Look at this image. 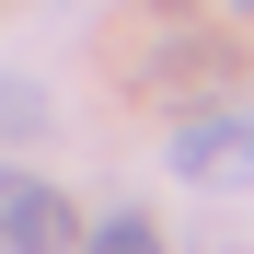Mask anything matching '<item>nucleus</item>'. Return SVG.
<instances>
[{"instance_id":"2","label":"nucleus","mask_w":254,"mask_h":254,"mask_svg":"<svg viewBox=\"0 0 254 254\" xmlns=\"http://www.w3.org/2000/svg\"><path fill=\"white\" fill-rule=\"evenodd\" d=\"M174 174L185 185H254V116H185L174 127Z\"/></svg>"},{"instance_id":"4","label":"nucleus","mask_w":254,"mask_h":254,"mask_svg":"<svg viewBox=\"0 0 254 254\" xmlns=\"http://www.w3.org/2000/svg\"><path fill=\"white\" fill-rule=\"evenodd\" d=\"M93 254H162V243H150V220H104V231H93Z\"/></svg>"},{"instance_id":"1","label":"nucleus","mask_w":254,"mask_h":254,"mask_svg":"<svg viewBox=\"0 0 254 254\" xmlns=\"http://www.w3.org/2000/svg\"><path fill=\"white\" fill-rule=\"evenodd\" d=\"M0 254H81L69 196H58V185H35V174H0Z\"/></svg>"},{"instance_id":"3","label":"nucleus","mask_w":254,"mask_h":254,"mask_svg":"<svg viewBox=\"0 0 254 254\" xmlns=\"http://www.w3.org/2000/svg\"><path fill=\"white\" fill-rule=\"evenodd\" d=\"M23 127H47V93H35V81H12V69H0V139H23Z\"/></svg>"},{"instance_id":"5","label":"nucleus","mask_w":254,"mask_h":254,"mask_svg":"<svg viewBox=\"0 0 254 254\" xmlns=\"http://www.w3.org/2000/svg\"><path fill=\"white\" fill-rule=\"evenodd\" d=\"M231 12H254V0H231Z\"/></svg>"}]
</instances>
